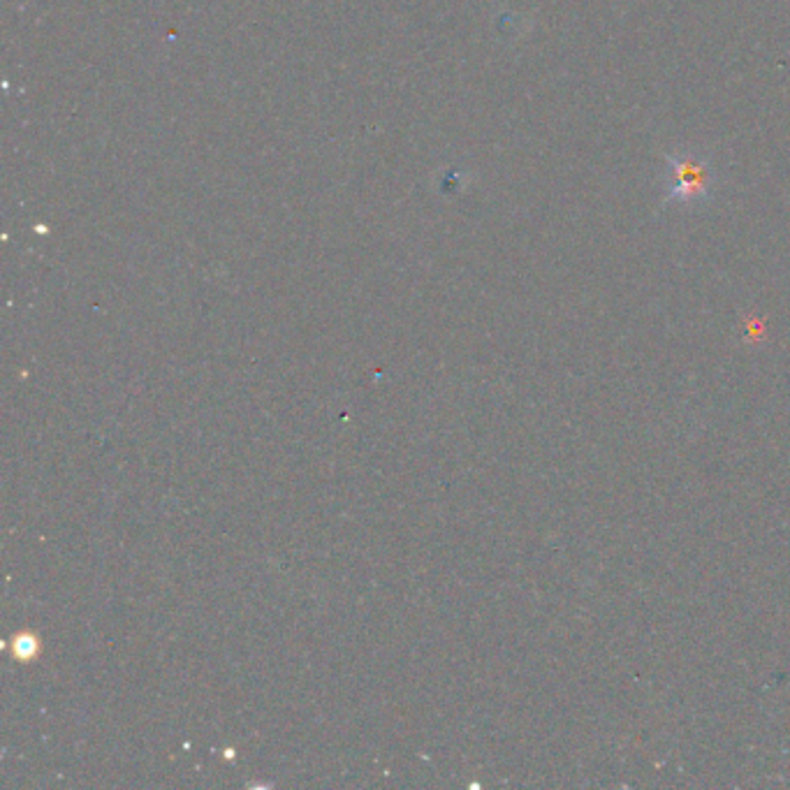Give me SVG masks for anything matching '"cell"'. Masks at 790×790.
<instances>
[{"label":"cell","instance_id":"1","mask_svg":"<svg viewBox=\"0 0 790 790\" xmlns=\"http://www.w3.org/2000/svg\"><path fill=\"white\" fill-rule=\"evenodd\" d=\"M716 170L714 160L705 151L677 149L665 153V197L668 204H705L714 197Z\"/></svg>","mask_w":790,"mask_h":790}]
</instances>
